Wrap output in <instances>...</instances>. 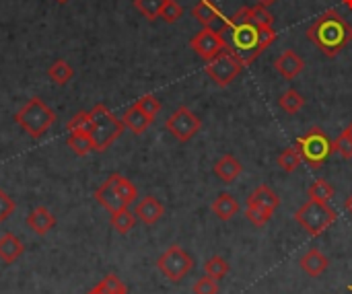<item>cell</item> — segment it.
Here are the masks:
<instances>
[{
  "label": "cell",
  "instance_id": "7bdbcfd3",
  "mask_svg": "<svg viewBox=\"0 0 352 294\" xmlns=\"http://www.w3.org/2000/svg\"><path fill=\"white\" fill-rule=\"evenodd\" d=\"M56 2H60V4H66L68 0H56Z\"/></svg>",
  "mask_w": 352,
  "mask_h": 294
},
{
  "label": "cell",
  "instance_id": "9c48e42d",
  "mask_svg": "<svg viewBox=\"0 0 352 294\" xmlns=\"http://www.w3.org/2000/svg\"><path fill=\"white\" fill-rule=\"evenodd\" d=\"M165 128H167V132H169L175 140L188 142V140H192V138L200 132L202 122H200V117H198L192 109H188L186 105H182V107H177V109L167 117Z\"/></svg>",
  "mask_w": 352,
  "mask_h": 294
},
{
  "label": "cell",
  "instance_id": "7402d4cb",
  "mask_svg": "<svg viewBox=\"0 0 352 294\" xmlns=\"http://www.w3.org/2000/svg\"><path fill=\"white\" fill-rule=\"evenodd\" d=\"M194 19L202 25V27H210L217 19H221V10L212 0H200L194 8H192Z\"/></svg>",
  "mask_w": 352,
  "mask_h": 294
},
{
  "label": "cell",
  "instance_id": "484cf974",
  "mask_svg": "<svg viewBox=\"0 0 352 294\" xmlns=\"http://www.w3.org/2000/svg\"><path fill=\"white\" fill-rule=\"evenodd\" d=\"M66 144H68V148H70L76 157H87L91 150H95L93 140H91L89 134H68Z\"/></svg>",
  "mask_w": 352,
  "mask_h": 294
},
{
  "label": "cell",
  "instance_id": "52a82bcc",
  "mask_svg": "<svg viewBox=\"0 0 352 294\" xmlns=\"http://www.w3.org/2000/svg\"><path fill=\"white\" fill-rule=\"evenodd\" d=\"M243 62L237 58V54L231 49V45L221 52L217 58H212L210 62H206L204 66V72L208 74V78H212L214 84L219 87H229L243 70Z\"/></svg>",
  "mask_w": 352,
  "mask_h": 294
},
{
  "label": "cell",
  "instance_id": "d4e9b609",
  "mask_svg": "<svg viewBox=\"0 0 352 294\" xmlns=\"http://www.w3.org/2000/svg\"><path fill=\"white\" fill-rule=\"evenodd\" d=\"M278 105H280V109L287 111V113H299V111L305 107V99H303V95H301L299 91L289 89L287 93L280 95Z\"/></svg>",
  "mask_w": 352,
  "mask_h": 294
},
{
  "label": "cell",
  "instance_id": "d590c367",
  "mask_svg": "<svg viewBox=\"0 0 352 294\" xmlns=\"http://www.w3.org/2000/svg\"><path fill=\"white\" fill-rule=\"evenodd\" d=\"M194 294H219V280H214L212 276H202L200 280H196L194 284Z\"/></svg>",
  "mask_w": 352,
  "mask_h": 294
},
{
  "label": "cell",
  "instance_id": "b9f144b4",
  "mask_svg": "<svg viewBox=\"0 0 352 294\" xmlns=\"http://www.w3.org/2000/svg\"><path fill=\"white\" fill-rule=\"evenodd\" d=\"M346 132L351 134V138H352V122H351V124H349V126H346Z\"/></svg>",
  "mask_w": 352,
  "mask_h": 294
},
{
  "label": "cell",
  "instance_id": "7a4b0ae2",
  "mask_svg": "<svg viewBox=\"0 0 352 294\" xmlns=\"http://www.w3.org/2000/svg\"><path fill=\"white\" fill-rule=\"evenodd\" d=\"M307 39L324 56L334 58L352 41V25L338 10L330 8L307 27Z\"/></svg>",
  "mask_w": 352,
  "mask_h": 294
},
{
  "label": "cell",
  "instance_id": "4fadbf2b",
  "mask_svg": "<svg viewBox=\"0 0 352 294\" xmlns=\"http://www.w3.org/2000/svg\"><path fill=\"white\" fill-rule=\"evenodd\" d=\"M27 227L35 233V235H47L54 227H56V216L45 208V206H37L29 212L27 216Z\"/></svg>",
  "mask_w": 352,
  "mask_h": 294
},
{
  "label": "cell",
  "instance_id": "83f0119b",
  "mask_svg": "<svg viewBox=\"0 0 352 294\" xmlns=\"http://www.w3.org/2000/svg\"><path fill=\"white\" fill-rule=\"evenodd\" d=\"M245 14L252 23H256L258 27H272L274 23V16L272 12L268 10V6H262V4H256V6H245Z\"/></svg>",
  "mask_w": 352,
  "mask_h": 294
},
{
  "label": "cell",
  "instance_id": "ffe728a7",
  "mask_svg": "<svg viewBox=\"0 0 352 294\" xmlns=\"http://www.w3.org/2000/svg\"><path fill=\"white\" fill-rule=\"evenodd\" d=\"M212 212H214V216H217L219 220L227 223V220H231V218L239 212V202H237L231 194L223 192V194H219V196L214 198V202H212Z\"/></svg>",
  "mask_w": 352,
  "mask_h": 294
},
{
  "label": "cell",
  "instance_id": "d6a6232c",
  "mask_svg": "<svg viewBox=\"0 0 352 294\" xmlns=\"http://www.w3.org/2000/svg\"><path fill=\"white\" fill-rule=\"evenodd\" d=\"M184 14V8L177 0H165L163 8H161V19L165 23H177Z\"/></svg>",
  "mask_w": 352,
  "mask_h": 294
},
{
  "label": "cell",
  "instance_id": "5b68a950",
  "mask_svg": "<svg viewBox=\"0 0 352 294\" xmlns=\"http://www.w3.org/2000/svg\"><path fill=\"white\" fill-rule=\"evenodd\" d=\"M295 146L303 163H307L314 169H320L328 161V157L334 152V142L328 138V134L322 128H311L309 132L299 136Z\"/></svg>",
  "mask_w": 352,
  "mask_h": 294
},
{
  "label": "cell",
  "instance_id": "74e56055",
  "mask_svg": "<svg viewBox=\"0 0 352 294\" xmlns=\"http://www.w3.org/2000/svg\"><path fill=\"white\" fill-rule=\"evenodd\" d=\"M14 208H16L14 200H12L6 192L0 190V223L8 220V218L14 214Z\"/></svg>",
  "mask_w": 352,
  "mask_h": 294
},
{
  "label": "cell",
  "instance_id": "ac0fdd59",
  "mask_svg": "<svg viewBox=\"0 0 352 294\" xmlns=\"http://www.w3.org/2000/svg\"><path fill=\"white\" fill-rule=\"evenodd\" d=\"M23 253H25V245L19 237H14L12 233L0 237V260L4 264H14Z\"/></svg>",
  "mask_w": 352,
  "mask_h": 294
},
{
  "label": "cell",
  "instance_id": "2e32d148",
  "mask_svg": "<svg viewBox=\"0 0 352 294\" xmlns=\"http://www.w3.org/2000/svg\"><path fill=\"white\" fill-rule=\"evenodd\" d=\"M122 122H124V126H126L132 134L140 136V134H144V132H146V128L153 124V117H148L140 107L132 105V107H128V109L124 111Z\"/></svg>",
  "mask_w": 352,
  "mask_h": 294
},
{
  "label": "cell",
  "instance_id": "8fae6325",
  "mask_svg": "<svg viewBox=\"0 0 352 294\" xmlns=\"http://www.w3.org/2000/svg\"><path fill=\"white\" fill-rule=\"evenodd\" d=\"M274 68H276V72H278L283 78L293 80L295 76H299V74L303 72L305 62H303V58H301L295 49H287V52H283V54L274 60Z\"/></svg>",
  "mask_w": 352,
  "mask_h": 294
},
{
  "label": "cell",
  "instance_id": "7c38bea8",
  "mask_svg": "<svg viewBox=\"0 0 352 294\" xmlns=\"http://www.w3.org/2000/svg\"><path fill=\"white\" fill-rule=\"evenodd\" d=\"M163 214H165V208H163V204H161L155 196L142 198V200L136 204V208H134V216H136L140 223H144L146 227L157 225V223L163 218Z\"/></svg>",
  "mask_w": 352,
  "mask_h": 294
},
{
  "label": "cell",
  "instance_id": "e575fe53",
  "mask_svg": "<svg viewBox=\"0 0 352 294\" xmlns=\"http://www.w3.org/2000/svg\"><path fill=\"white\" fill-rule=\"evenodd\" d=\"M245 218H248L254 227H264V225L272 218V214L266 212V210H262L260 206L248 204V208H245Z\"/></svg>",
  "mask_w": 352,
  "mask_h": 294
},
{
  "label": "cell",
  "instance_id": "9a60e30c",
  "mask_svg": "<svg viewBox=\"0 0 352 294\" xmlns=\"http://www.w3.org/2000/svg\"><path fill=\"white\" fill-rule=\"evenodd\" d=\"M248 204L260 206L262 210H266V212L274 214V212H276V208L280 206V198H278V194H276L274 190H270L268 185H260V188H256V190L250 194Z\"/></svg>",
  "mask_w": 352,
  "mask_h": 294
},
{
  "label": "cell",
  "instance_id": "1f68e13d",
  "mask_svg": "<svg viewBox=\"0 0 352 294\" xmlns=\"http://www.w3.org/2000/svg\"><path fill=\"white\" fill-rule=\"evenodd\" d=\"M204 272H206L208 276H212L214 280H221V278H225V276L229 274V264H227L225 258L214 256V258H210V260L204 264Z\"/></svg>",
  "mask_w": 352,
  "mask_h": 294
},
{
  "label": "cell",
  "instance_id": "5bb4252c",
  "mask_svg": "<svg viewBox=\"0 0 352 294\" xmlns=\"http://www.w3.org/2000/svg\"><path fill=\"white\" fill-rule=\"evenodd\" d=\"M299 266H301V270H303L307 276L318 278V276H322V274L330 268V260H328L318 247H311V249L299 260Z\"/></svg>",
  "mask_w": 352,
  "mask_h": 294
},
{
  "label": "cell",
  "instance_id": "836d02e7",
  "mask_svg": "<svg viewBox=\"0 0 352 294\" xmlns=\"http://www.w3.org/2000/svg\"><path fill=\"white\" fill-rule=\"evenodd\" d=\"M134 105H136V107H140V109H142L148 117H153V120H155V117H157V113L161 111V101H159L155 95H142Z\"/></svg>",
  "mask_w": 352,
  "mask_h": 294
},
{
  "label": "cell",
  "instance_id": "ba28073f",
  "mask_svg": "<svg viewBox=\"0 0 352 294\" xmlns=\"http://www.w3.org/2000/svg\"><path fill=\"white\" fill-rule=\"evenodd\" d=\"M159 272L171 280V282H182L194 268V258L184 251L179 245H171L159 260H157Z\"/></svg>",
  "mask_w": 352,
  "mask_h": 294
},
{
  "label": "cell",
  "instance_id": "f1b7e54d",
  "mask_svg": "<svg viewBox=\"0 0 352 294\" xmlns=\"http://www.w3.org/2000/svg\"><path fill=\"white\" fill-rule=\"evenodd\" d=\"M91 128H93V122H91V113L89 111H78L66 124L68 134H91Z\"/></svg>",
  "mask_w": 352,
  "mask_h": 294
},
{
  "label": "cell",
  "instance_id": "f35d334b",
  "mask_svg": "<svg viewBox=\"0 0 352 294\" xmlns=\"http://www.w3.org/2000/svg\"><path fill=\"white\" fill-rule=\"evenodd\" d=\"M276 0H258V4H262V6H270V4H274Z\"/></svg>",
  "mask_w": 352,
  "mask_h": 294
},
{
  "label": "cell",
  "instance_id": "ee69618b",
  "mask_svg": "<svg viewBox=\"0 0 352 294\" xmlns=\"http://www.w3.org/2000/svg\"><path fill=\"white\" fill-rule=\"evenodd\" d=\"M351 291H352V286H351Z\"/></svg>",
  "mask_w": 352,
  "mask_h": 294
},
{
  "label": "cell",
  "instance_id": "6da1fadb",
  "mask_svg": "<svg viewBox=\"0 0 352 294\" xmlns=\"http://www.w3.org/2000/svg\"><path fill=\"white\" fill-rule=\"evenodd\" d=\"M225 25L231 31V41H233L231 49L237 54L243 66L258 60L262 52L278 39L274 27H258L256 23H252L245 14V6L239 8L231 19H227Z\"/></svg>",
  "mask_w": 352,
  "mask_h": 294
},
{
  "label": "cell",
  "instance_id": "e0dca14e",
  "mask_svg": "<svg viewBox=\"0 0 352 294\" xmlns=\"http://www.w3.org/2000/svg\"><path fill=\"white\" fill-rule=\"evenodd\" d=\"M241 171H243V165H241L239 159H235L233 155H225V157H221V159L214 163V175H217L221 181H225V183L235 181V179L241 175Z\"/></svg>",
  "mask_w": 352,
  "mask_h": 294
},
{
  "label": "cell",
  "instance_id": "8d00e7d4",
  "mask_svg": "<svg viewBox=\"0 0 352 294\" xmlns=\"http://www.w3.org/2000/svg\"><path fill=\"white\" fill-rule=\"evenodd\" d=\"M334 150H336V152H340L344 159H352V138L346 130H344V132L334 140Z\"/></svg>",
  "mask_w": 352,
  "mask_h": 294
},
{
  "label": "cell",
  "instance_id": "60d3db41",
  "mask_svg": "<svg viewBox=\"0 0 352 294\" xmlns=\"http://www.w3.org/2000/svg\"><path fill=\"white\" fill-rule=\"evenodd\" d=\"M87 294H105V293H103V291H101L99 286H95L93 291H89V293H87Z\"/></svg>",
  "mask_w": 352,
  "mask_h": 294
},
{
  "label": "cell",
  "instance_id": "ab89813d",
  "mask_svg": "<svg viewBox=\"0 0 352 294\" xmlns=\"http://www.w3.org/2000/svg\"><path fill=\"white\" fill-rule=\"evenodd\" d=\"M346 210L352 214V194L349 196V200H346Z\"/></svg>",
  "mask_w": 352,
  "mask_h": 294
},
{
  "label": "cell",
  "instance_id": "30bf717a",
  "mask_svg": "<svg viewBox=\"0 0 352 294\" xmlns=\"http://www.w3.org/2000/svg\"><path fill=\"white\" fill-rule=\"evenodd\" d=\"M190 47L206 62H210L212 58H217L221 52H225L229 47V43L225 41V37L221 35V31L212 29V27H202V31H198L192 39H190Z\"/></svg>",
  "mask_w": 352,
  "mask_h": 294
},
{
  "label": "cell",
  "instance_id": "4316f807",
  "mask_svg": "<svg viewBox=\"0 0 352 294\" xmlns=\"http://www.w3.org/2000/svg\"><path fill=\"white\" fill-rule=\"evenodd\" d=\"M307 196L309 200H316V202H330L334 198V188L326 181V179H316L309 190H307Z\"/></svg>",
  "mask_w": 352,
  "mask_h": 294
},
{
  "label": "cell",
  "instance_id": "cb8c5ba5",
  "mask_svg": "<svg viewBox=\"0 0 352 294\" xmlns=\"http://www.w3.org/2000/svg\"><path fill=\"white\" fill-rule=\"evenodd\" d=\"M47 76L52 78V82H56V84H66V82H70L72 80V76H74V68L66 62V60H56L50 68H47Z\"/></svg>",
  "mask_w": 352,
  "mask_h": 294
},
{
  "label": "cell",
  "instance_id": "8992f818",
  "mask_svg": "<svg viewBox=\"0 0 352 294\" xmlns=\"http://www.w3.org/2000/svg\"><path fill=\"white\" fill-rule=\"evenodd\" d=\"M295 220H297V225L303 227V231H307L311 237H320L324 231H328V229L336 223V212H334L326 202L307 200V202L295 212Z\"/></svg>",
  "mask_w": 352,
  "mask_h": 294
},
{
  "label": "cell",
  "instance_id": "d6986e66",
  "mask_svg": "<svg viewBox=\"0 0 352 294\" xmlns=\"http://www.w3.org/2000/svg\"><path fill=\"white\" fill-rule=\"evenodd\" d=\"M95 200L111 214V212H118V210H122L126 204L122 202V198L118 196V192L113 190V185H111V181H109V177H107V181H103V185L95 192Z\"/></svg>",
  "mask_w": 352,
  "mask_h": 294
},
{
  "label": "cell",
  "instance_id": "3957f363",
  "mask_svg": "<svg viewBox=\"0 0 352 294\" xmlns=\"http://www.w3.org/2000/svg\"><path fill=\"white\" fill-rule=\"evenodd\" d=\"M14 122L23 128V132L31 138H41L54 124H56V111L47 107L39 97H31L16 113Z\"/></svg>",
  "mask_w": 352,
  "mask_h": 294
},
{
  "label": "cell",
  "instance_id": "277c9868",
  "mask_svg": "<svg viewBox=\"0 0 352 294\" xmlns=\"http://www.w3.org/2000/svg\"><path fill=\"white\" fill-rule=\"evenodd\" d=\"M89 113H91V122H93V128L89 134L93 140V146L97 152H105L122 136L126 126L103 103H97Z\"/></svg>",
  "mask_w": 352,
  "mask_h": 294
},
{
  "label": "cell",
  "instance_id": "4dcf8cb0",
  "mask_svg": "<svg viewBox=\"0 0 352 294\" xmlns=\"http://www.w3.org/2000/svg\"><path fill=\"white\" fill-rule=\"evenodd\" d=\"M165 0H134V6L136 10L146 16L148 21H155L161 16V8H163Z\"/></svg>",
  "mask_w": 352,
  "mask_h": 294
},
{
  "label": "cell",
  "instance_id": "f546056e",
  "mask_svg": "<svg viewBox=\"0 0 352 294\" xmlns=\"http://www.w3.org/2000/svg\"><path fill=\"white\" fill-rule=\"evenodd\" d=\"M301 163H303V159H301L297 146L285 148V150L280 152V157H278V165H280V169H283L285 173H295V171L299 169Z\"/></svg>",
  "mask_w": 352,
  "mask_h": 294
},
{
  "label": "cell",
  "instance_id": "44dd1931",
  "mask_svg": "<svg viewBox=\"0 0 352 294\" xmlns=\"http://www.w3.org/2000/svg\"><path fill=\"white\" fill-rule=\"evenodd\" d=\"M109 181H111L113 190L118 192V196L122 198V202H124L126 206H130V204L136 202L138 190H136V185H134L128 177H124V175H120V173H113V175H109Z\"/></svg>",
  "mask_w": 352,
  "mask_h": 294
},
{
  "label": "cell",
  "instance_id": "603a6c76",
  "mask_svg": "<svg viewBox=\"0 0 352 294\" xmlns=\"http://www.w3.org/2000/svg\"><path fill=\"white\" fill-rule=\"evenodd\" d=\"M109 225H111V229H113V231H118L120 235H126V233H130V231L134 229V225H136V216H134V212H130V210H128V206H124L122 210L111 212V216H109Z\"/></svg>",
  "mask_w": 352,
  "mask_h": 294
}]
</instances>
